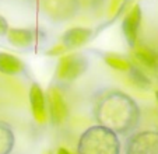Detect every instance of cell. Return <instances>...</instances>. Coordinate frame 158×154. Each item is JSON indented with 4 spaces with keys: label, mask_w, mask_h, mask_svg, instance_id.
Masks as SVG:
<instances>
[{
    "label": "cell",
    "mask_w": 158,
    "mask_h": 154,
    "mask_svg": "<svg viewBox=\"0 0 158 154\" xmlns=\"http://www.w3.org/2000/svg\"><path fill=\"white\" fill-rule=\"evenodd\" d=\"M95 118L99 125L109 127L118 135H127L137 126L140 109L133 98L115 90L98 101Z\"/></svg>",
    "instance_id": "6da1fadb"
},
{
    "label": "cell",
    "mask_w": 158,
    "mask_h": 154,
    "mask_svg": "<svg viewBox=\"0 0 158 154\" xmlns=\"http://www.w3.org/2000/svg\"><path fill=\"white\" fill-rule=\"evenodd\" d=\"M78 154H120L118 133L102 125L88 127L78 140Z\"/></svg>",
    "instance_id": "7a4b0ae2"
},
{
    "label": "cell",
    "mask_w": 158,
    "mask_h": 154,
    "mask_svg": "<svg viewBox=\"0 0 158 154\" xmlns=\"http://www.w3.org/2000/svg\"><path fill=\"white\" fill-rule=\"evenodd\" d=\"M126 154H158V132L146 130L129 136Z\"/></svg>",
    "instance_id": "3957f363"
},
{
    "label": "cell",
    "mask_w": 158,
    "mask_h": 154,
    "mask_svg": "<svg viewBox=\"0 0 158 154\" xmlns=\"http://www.w3.org/2000/svg\"><path fill=\"white\" fill-rule=\"evenodd\" d=\"M87 66H88V62L84 56L76 53L67 55L60 60L59 67H57V77L60 80L73 81L85 71Z\"/></svg>",
    "instance_id": "277c9868"
},
{
    "label": "cell",
    "mask_w": 158,
    "mask_h": 154,
    "mask_svg": "<svg viewBox=\"0 0 158 154\" xmlns=\"http://www.w3.org/2000/svg\"><path fill=\"white\" fill-rule=\"evenodd\" d=\"M140 24H141V9L139 4H136L126 14V17L123 18V23H122L123 35H125V39L129 44V46L131 48H134L136 44H137Z\"/></svg>",
    "instance_id": "5b68a950"
},
{
    "label": "cell",
    "mask_w": 158,
    "mask_h": 154,
    "mask_svg": "<svg viewBox=\"0 0 158 154\" xmlns=\"http://www.w3.org/2000/svg\"><path fill=\"white\" fill-rule=\"evenodd\" d=\"M49 100V113H51V121L53 125H59L63 122V119L67 115V105H66L64 98L62 97L57 90H51L48 95Z\"/></svg>",
    "instance_id": "8992f818"
},
{
    "label": "cell",
    "mask_w": 158,
    "mask_h": 154,
    "mask_svg": "<svg viewBox=\"0 0 158 154\" xmlns=\"http://www.w3.org/2000/svg\"><path fill=\"white\" fill-rule=\"evenodd\" d=\"M89 35H91V30L88 28H83V27H76V28H70L64 32L62 41L64 48H77L80 45L85 44L88 41Z\"/></svg>",
    "instance_id": "52a82bcc"
},
{
    "label": "cell",
    "mask_w": 158,
    "mask_h": 154,
    "mask_svg": "<svg viewBox=\"0 0 158 154\" xmlns=\"http://www.w3.org/2000/svg\"><path fill=\"white\" fill-rule=\"evenodd\" d=\"M35 34L32 30H27V28H11L7 32V39L10 44H13L14 46L24 48L32 45Z\"/></svg>",
    "instance_id": "ba28073f"
},
{
    "label": "cell",
    "mask_w": 158,
    "mask_h": 154,
    "mask_svg": "<svg viewBox=\"0 0 158 154\" xmlns=\"http://www.w3.org/2000/svg\"><path fill=\"white\" fill-rule=\"evenodd\" d=\"M30 104L34 115L41 119L45 115V108H46V98L42 91V88L38 84H32L30 88Z\"/></svg>",
    "instance_id": "9c48e42d"
},
{
    "label": "cell",
    "mask_w": 158,
    "mask_h": 154,
    "mask_svg": "<svg viewBox=\"0 0 158 154\" xmlns=\"http://www.w3.org/2000/svg\"><path fill=\"white\" fill-rule=\"evenodd\" d=\"M23 70V62L17 56L10 53H0V73L3 74H18Z\"/></svg>",
    "instance_id": "30bf717a"
},
{
    "label": "cell",
    "mask_w": 158,
    "mask_h": 154,
    "mask_svg": "<svg viewBox=\"0 0 158 154\" xmlns=\"http://www.w3.org/2000/svg\"><path fill=\"white\" fill-rule=\"evenodd\" d=\"M134 53H136L137 60L143 66H146L148 69L158 67V55L152 49H150L147 46H137Z\"/></svg>",
    "instance_id": "8fae6325"
},
{
    "label": "cell",
    "mask_w": 158,
    "mask_h": 154,
    "mask_svg": "<svg viewBox=\"0 0 158 154\" xmlns=\"http://www.w3.org/2000/svg\"><path fill=\"white\" fill-rule=\"evenodd\" d=\"M127 71H129V77H130L131 83H133L136 87H139V88H150L151 80L147 77V74L144 73L141 69H139L137 66L130 65V67H129Z\"/></svg>",
    "instance_id": "7c38bea8"
},
{
    "label": "cell",
    "mask_w": 158,
    "mask_h": 154,
    "mask_svg": "<svg viewBox=\"0 0 158 154\" xmlns=\"http://www.w3.org/2000/svg\"><path fill=\"white\" fill-rule=\"evenodd\" d=\"M14 143V136L10 127L4 123H0V154H10Z\"/></svg>",
    "instance_id": "4fadbf2b"
},
{
    "label": "cell",
    "mask_w": 158,
    "mask_h": 154,
    "mask_svg": "<svg viewBox=\"0 0 158 154\" xmlns=\"http://www.w3.org/2000/svg\"><path fill=\"white\" fill-rule=\"evenodd\" d=\"M105 60H106V63L110 67L116 69V70H129V67H130L129 62H126L123 58L116 56V55H108L105 58Z\"/></svg>",
    "instance_id": "5bb4252c"
},
{
    "label": "cell",
    "mask_w": 158,
    "mask_h": 154,
    "mask_svg": "<svg viewBox=\"0 0 158 154\" xmlns=\"http://www.w3.org/2000/svg\"><path fill=\"white\" fill-rule=\"evenodd\" d=\"M7 32H9V24H7V21L0 15V36L7 35Z\"/></svg>",
    "instance_id": "9a60e30c"
},
{
    "label": "cell",
    "mask_w": 158,
    "mask_h": 154,
    "mask_svg": "<svg viewBox=\"0 0 158 154\" xmlns=\"http://www.w3.org/2000/svg\"><path fill=\"white\" fill-rule=\"evenodd\" d=\"M57 154H72V153H70V151L69 150H67V148H59V150H57Z\"/></svg>",
    "instance_id": "2e32d148"
},
{
    "label": "cell",
    "mask_w": 158,
    "mask_h": 154,
    "mask_svg": "<svg viewBox=\"0 0 158 154\" xmlns=\"http://www.w3.org/2000/svg\"><path fill=\"white\" fill-rule=\"evenodd\" d=\"M155 98H157V102H158V91H155Z\"/></svg>",
    "instance_id": "e0dca14e"
}]
</instances>
